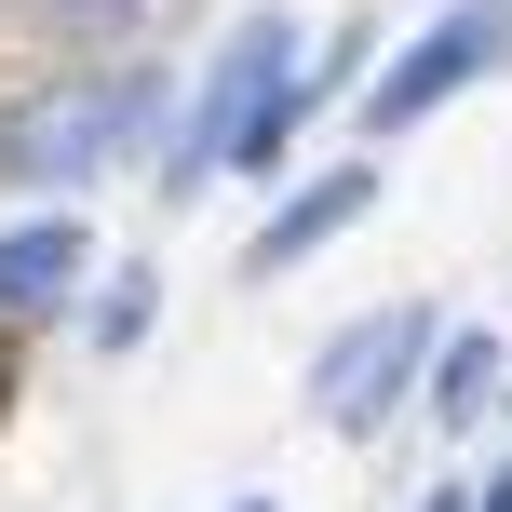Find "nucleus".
<instances>
[{
  "instance_id": "nucleus-3",
  "label": "nucleus",
  "mask_w": 512,
  "mask_h": 512,
  "mask_svg": "<svg viewBox=\"0 0 512 512\" xmlns=\"http://www.w3.org/2000/svg\"><path fill=\"white\" fill-rule=\"evenodd\" d=\"M486 68H512V0H459V14H432L378 81H364V135L391 149L405 122H432V108H445V95H472Z\"/></svg>"
},
{
  "instance_id": "nucleus-9",
  "label": "nucleus",
  "mask_w": 512,
  "mask_h": 512,
  "mask_svg": "<svg viewBox=\"0 0 512 512\" xmlns=\"http://www.w3.org/2000/svg\"><path fill=\"white\" fill-rule=\"evenodd\" d=\"M459 512H512V472H486V499H459Z\"/></svg>"
},
{
  "instance_id": "nucleus-1",
  "label": "nucleus",
  "mask_w": 512,
  "mask_h": 512,
  "mask_svg": "<svg viewBox=\"0 0 512 512\" xmlns=\"http://www.w3.org/2000/svg\"><path fill=\"white\" fill-rule=\"evenodd\" d=\"M297 122H310L297 27H283V14L230 27V54H216V81H203V108H189V135L162 149V203H189L203 176H270V162L297 149Z\"/></svg>"
},
{
  "instance_id": "nucleus-5",
  "label": "nucleus",
  "mask_w": 512,
  "mask_h": 512,
  "mask_svg": "<svg viewBox=\"0 0 512 512\" xmlns=\"http://www.w3.org/2000/svg\"><path fill=\"white\" fill-rule=\"evenodd\" d=\"M81 270H95V230L81 216H27V230H0V310H68L81 297Z\"/></svg>"
},
{
  "instance_id": "nucleus-4",
  "label": "nucleus",
  "mask_w": 512,
  "mask_h": 512,
  "mask_svg": "<svg viewBox=\"0 0 512 512\" xmlns=\"http://www.w3.org/2000/svg\"><path fill=\"white\" fill-rule=\"evenodd\" d=\"M432 364V310L418 297H391V310H364L351 337H337L324 364H310V418H337V432H378L391 418V391Z\"/></svg>"
},
{
  "instance_id": "nucleus-10",
  "label": "nucleus",
  "mask_w": 512,
  "mask_h": 512,
  "mask_svg": "<svg viewBox=\"0 0 512 512\" xmlns=\"http://www.w3.org/2000/svg\"><path fill=\"white\" fill-rule=\"evenodd\" d=\"M0 405H14V337H0Z\"/></svg>"
},
{
  "instance_id": "nucleus-6",
  "label": "nucleus",
  "mask_w": 512,
  "mask_h": 512,
  "mask_svg": "<svg viewBox=\"0 0 512 512\" xmlns=\"http://www.w3.org/2000/svg\"><path fill=\"white\" fill-rule=\"evenodd\" d=\"M364 203H378V176H364V162H337V176H310V189H297V203H283V216H270V230H256V243H243V270H256V283H270V270H297V256H324V243H337V230H351V216H364Z\"/></svg>"
},
{
  "instance_id": "nucleus-8",
  "label": "nucleus",
  "mask_w": 512,
  "mask_h": 512,
  "mask_svg": "<svg viewBox=\"0 0 512 512\" xmlns=\"http://www.w3.org/2000/svg\"><path fill=\"white\" fill-rule=\"evenodd\" d=\"M27 27H54V41H135V27H149V0H27Z\"/></svg>"
},
{
  "instance_id": "nucleus-2",
  "label": "nucleus",
  "mask_w": 512,
  "mask_h": 512,
  "mask_svg": "<svg viewBox=\"0 0 512 512\" xmlns=\"http://www.w3.org/2000/svg\"><path fill=\"white\" fill-rule=\"evenodd\" d=\"M162 122V81L149 68H108V81H54V95L0 108V176L14 189H81L108 149H135V135Z\"/></svg>"
},
{
  "instance_id": "nucleus-7",
  "label": "nucleus",
  "mask_w": 512,
  "mask_h": 512,
  "mask_svg": "<svg viewBox=\"0 0 512 512\" xmlns=\"http://www.w3.org/2000/svg\"><path fill=\"white\" fill-rule=\"evenodd\" d=\"M445 378H432V418L445 432H486V405H499V337H445Z\"/></svg>"
},
{
  "instance_id": "nucleus-11",
  "label": "nucleus",
  "mask_w": 512,
  "mask_h": 512,
  "mask_svg": "<svg viewBox=\"0 0 512 512\" xmlns=\"http://www.w3.org/2000/svg\"><path fill=\"white\" fill-rule=\"evenodd\" d=\"M230 512H270V499H230Z\"/></svg>"
}]
</instances>
